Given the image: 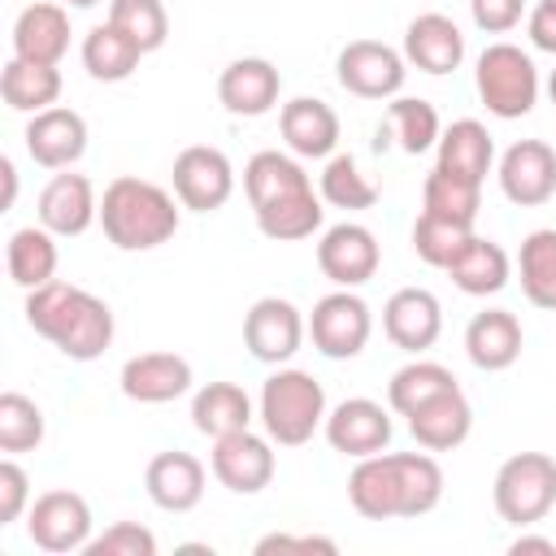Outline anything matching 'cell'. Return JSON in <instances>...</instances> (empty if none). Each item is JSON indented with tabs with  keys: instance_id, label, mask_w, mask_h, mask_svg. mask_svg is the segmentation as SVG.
<instances>
[{
	"instance_id": "cell-1",
	"label": "cell",
	"mask_w": 556,
	"mask_h": 556,
	"mask_svg": "<svg viewBox=\"0 0 556 556\" xmlns=\"http://www.w3.org/2000/svg\"><path fill=\"white\" fill-rule=\"evenodd\" d=\"M243 191H248L256 230L274 243L313 239L326 222V208H321L326 200L321 191H313V178L291 152H278V148L252 152L243 165Z\"/></svg>"
},
{
	"instance_id": "cell-2",
	"label": "cell",
	"mask_w": 556,
	"mask_h": 556,
	"mask_svg": "<svg viewBox=\"0 0 556 556\" xmlns=\"http://www.w3.org/2000/svg\"><path fill=\"white\" fill-rule=\"evenodd\" d=\"M443 500V469L421 452H374L348 473V504L369 521L426 517Z\"/></svg>"
},
{
	"instance_id": "cell-3",
	"label": "cell",
	"mask_w": 556,
	"mask_h": 556,
	"mask_svg": "<svg viewBox=\"0 0 556 556\" xmlns=\"http://www.w3.org/2000/svg\"><path fill=\"white\" fill-rule=\"evenodd\" d=\"M26 326L70 361H96L113 343V308L61 278L26 291Z\"/></svg>"
},
{
	"instance_id": "cell-4",
	"label": "cell",
	"mask_w": 556,
	"mask_h": 556,
	"mask_svg": "<svg viewBox=\"0 0 556 556\" xmlns=\"http://www.w3.org/2000/svg\"><path fill=\"white\" fill-rule=\"evenodd\" d=\"M178 195L139 174H122L100 195V230L122 252H152L178 235Z\"/></svg>"
},
{
	"instance_id": "cell-5",
	"label": "cell",
	"mask_w": 556,
	"mask_h": 556,
	"mask_svg": "<svg viewBox=\"0 0 556 556\" xmlns=\"http://www.w3.org/2000/svg\"><path fill=\"white\" fill-rule=\"evenodd\" d=\"M326 391L308 369H291L278 365L265 382H261V400H256V417L265 426V434L278 447H300L308 443L321 426H326Z\"/></svg>"
},
{
	"instance_id": "cell-6",
	"label": "cell",
	"mask_w": 556,
	"mask_h": 556,
	"mask_svg": "<svg viewBox=\"0 0 556 556\" xmlns=\"http://www.w3.org/2000/svg\"><path fill=\"white\" fill-rule=\"evenodd\" d=\"M473 87H478V100L486 104V113L500 122H517L539 104V70H534L530 52H521L508 39H495L478 52Z\"/></svg>"
},
{
	"instance_id": "cell-7",
	"label": "cell",
	"mask_w": 556,
	"mask_h": 556,
	"mask_svg": "<svg viewBox=\"0 0 556 556\" xmlns=\"http://www.w3.org/2000/svg\"><path fill=\"white\" fill-rule=\"evenodd\" d=\"M491 500L500 521L508 526H534L556 508V460L547 452H517L495 469Z\"/></svg>"
},
{
	"instance_id": "cell-8",
	"label": "cell",
	"mask_w": 556,
	"mask_h": 556,
	"mask_svg": "<svg viewBox=\"0 0 556 556\" xmlns=\"http://www.w3.org/2000/svg\"><path fill=\"white\" fill-rule=\"evenodd\" d=\"M374 334V313L352 287L326 291L308 313V339L326 361H352Z\"/></svg>"
},
{
	"instance_id": "cell-9",
	"label": "cell",
	"mask_w": 556,
	"mask_h": 556,
	"mask_svg": "<svg viewBox=\"0 0 556 556\" xmlns=\"http://www.w3.org/2000/svg\"><path fill=\"white\" fill-rule=\"evenodd\" d=\"M91 504L78 495V491H43L30 500L26 508V534L39 552H52V556H65V552H83L91 543Z\"/></svg>"
},
{
	"instance_id": "cell-10",
	"label": "cell",
	"mask_w": 556,
	"mask_h": 556,
	"mask_svg": "<svg viewBox=\"0 0 556 556\" xmlns=\"http://www.w3.org/2000/svg\"><path fill=\"white\" fill-rule=\"evenodd\" d=\"M334 78L361 100H391L408 78V61L382 39H352L334 56Z\"/></svg>"
},
{
	"instance_id": "cell-11",
	"label": "cell",
	"mask_w": 556,
	"mask_h": 556,
	"mask_svg": "<svg viewBox=\"0 0 556 556\" xmlns=\"http://www.w3.org/2000/svg\"><path fill=\"white\" fill-rule=\"evenodd\" d=\"M174 195L191 213H217L235 195V165L213 143H191L174 156Z\"/></svg>"
},
{
	"instance_id": "cell-12",
	"label": "cell",
	"mask_w": 556,
	"mask_h": 556,
	"mask_svg": "<svg viewBox=\"0 0 556 556\" xmlns=\"http://www.w3.org/2000/svg\"><path fill=\"white\" fill-rule=\"evenodd\" d=\"M208 469L213 478L235 491V495H256L274 482V439L269 434H256L252 426L248 430H235V434H222L213 439V452H208Z\"/></svg>"
},
{
	"instance_id": "cell-13",
	"label": "cell",
	"mask_w": 556,
	"mask_h": 556,
	"mask_svg": "<svg viewBox=\"0 0 556 556\" xmlns=\"http://www.w3.org/2000/svg\"><path fill=\"white\" fill-rule=\"evenodd\" d=\"M304 334H308L304 313L291 300H282V295H261L243 313V348L261 365H287L300 352Z\"/></svg>"
},
{
	"instance_id": "cell-14",
	"label": "cell",
	"mask_w": 556,
	"mask_h": 556,
	"mask_svg": "<svg viewBox=\"0 0 556 556\" xmlns=\"http://www.w3.org/2000/svg\"><path fill=\"white\" fill-rule=\"evenodd\" d=\"M382 265L378 235L361 222H334L317 239V269L334 287H365Z\"/></svg>"
},
{
	"instance_id": "cell-15",
	"label": "cell",
	"mask_w": 556,
	"mask_h": 556,
	"mask_svg": "<svg viewBox=\"0 0 556 556\" xmlns=\"http://www.w3.org/2000/svg\"><path fill=\"white\" fill-rule=\"evenodd\" d=\"M495 178L517 208H539L556 195V148L543 139H517L504 148Z\"/></svg>"
},
{
	"instance_id": "cell-16",
	"label": "cell",
	"mask_w": 556,
	"mask_h": 556,
	"mask_svg": "<svg viewBox=\"0 0 556 556\" xmlns=\"http://www.w3.org/2000/svg\"><path fill=\"white\" fill-rule=\"evenodd\" d=\"M321 430H326V443H330L334 452L352 456V460L374 456V452H387V447H391V434H395L391 408H382V404L369 400V395H352V400L334 404V408L326 413V426H321Z\"/></svg>"
},
{
	"instance_id": "cell-17",
	"label": "cell",
	"mask_w": 556,
	"mask_h": 556,
	"mask_svg": "<svg viewBox=\"0 0 556 556\" xmlns=\"http://www.w3.org/2000/svg\"><path fill=\"white\" fill-rule=\"evenodd\" d=\"M382 334L400 348V352H430L443 334V304L434 291L426 287H400L391 291V300L382 304Z\"/></svg>"
},
{
	"instance_id": "cell-18",
	"label": "cell",
	"mask_w": 556,
	"mask_h": 556,
	"mask_svg": "<svg viewBox=\"0 0 556 556\" xmlns=\"http://www.w3.org/2000/svg\"><path fill=\"white\" fill-rule=\"evenodd\" d=\"M26 152L43 169H74L87 152V122L70 104H52L43 113H30L26 122Z\"/></svg>"
},
{
	"instance_id": "cell-19",
	"label": "cell",
	"mask_w": 556,
	"mask_h": 556,
	"mask_svg": "<svg viewBox=\"0 0 556 556\" xmlns=\"http://www.w3.org/2000/svg\"><path fill=\"white\" fill-rule=\"evenodd\" d=\"M282 96V74L265 56H235L217 74V100L230 117H265Z\"/></svg>"
},
{
	"instance_id": "cell-20",
	"label": "cell",
	"mask_w": 556,
	"mask_h": 556,
	"mask_svg": "<svg viewBox=\"0 0 556 556\" xmlns=\"http://www.w3.org/2000/svg\"><path fill=\"white\" fill-rule=\"evenodd\" d=\"M91 222H100V200L91 178L74 169H56L39 191V226H48L56 239H74Z\"/></svg>"
},
{
	"instance_id": "cell-21",
	"label": "cell",
	"mask_w": 556,
	"mask_h": 556,
	"mask_svg": "<svg viewBox=\"0 0 556 556\" xmlns=\"http://www.w3.org/2000/svg\"><path fill=\"white\" fill-rule=\"evenodd\" d=\"M117 382H122V395L135 404H169L191 391L195 374H191V361L178 352H139L122 365Z\"/></svg>"
},
{
	"instance_id": "cell-22",
	"label": "cell",
	"mask_w": 556,
	"mask_h": 556,
	"mask_svg": "<svg viewBox=\"0 0 556 556\" xmlns=\"http://www.w3.org/2000/svg\"><path fill=\"white\" fill-rule=\"evenodd\" d=\"M278 130H282V143L291 148V156H300V161H321V156H334V148H339V113L317 96L287 100L278 109Z\"/></svg>"
},
{
	"instance_id": "cell-23",
	"label": "cell",
	"mask_w": 556,
	"mask_h": 556,
	"mask_svg": "<svg viewBox=\"0 0 556 556\" xmlns=\"http://www.w3.org/2000/svg\"><path fill=\"white\" fill-rule=\"evenodd\" d=\"M204 482H208V469L191 452H156L143 469L148 500L161 513H191L204 500Z\"/></svg>"
},
{
	"instance_id": "cell-24",
	"label": "cell",
	"mask_w": 556,
	"mask_h": 556,
	"mask_svg": "<svg viewBox=\"0 0 556 556\" xmlns=\"http://www.w3.org/2000/svg\"><path fill=\"white\" fill-rule=\"evenodd\" d=\"M521 348H526V330H521L517 313H508V308H482L465 326V356L482 374L513 369L517 356H521Z\"/></svg>"
},
{
	"instance_id": "cell-25",
	"label": "cell",
	"mask_w": 556,
	"mask_h": 556,
	"mask_svg": "<svg viewBox=\"0 0 556 556\" xmlns=\"http://www.w3.org/2000/svg\"><path fill=\"white\" fill-rule=\"evenodd\" d=\"M404 61L421 74H452L465 61V35L447 13H417L404 26Z\"/></svg>"
},
{
	"instance_id": "cell-26",
	"label": "cell",
	"mask_w": 556,
	"mask_h": 556,
	"mask_svg": "<svg viewBox=\"0 0 556 556\" xmlns=\"http://www.w3.org/2000/svg\"><path fill=\"white\" fill-rule=\"evenodd\" d=\"M404 421H408V434L417 439V447H426V452H452L473 430V404L465 400L460 387H452V391L417 404Z\"/></svg>"
},
{
	"instance_id": "cell-27",
	"label": "cell",
	"mask_w": 556,
	"mask_h": 556,
	"mask_svg": "<svg viewBox=\"0 0 556 556\" xmlns=\"http://www.w3.org/2000/svg\"><path fill=\"white\" fill-rule=\"evenodd\" d=\"M65 52H70V9L52 0L26 4L13 22V56L61 65Z\"/></svg>"
},
{
	"instance_id": "cell-28",
	"label": "cell",
	"mask_w": 556,
	"mask_h": 556,
	"mask_svg": "<svg viewBox=\"0 0 556 556\" xmlns=\"http://www.w3.org/2000/svg\"><path fill=\"white\" fill-rule=\"evenodd\" d=\"M434 148H439L434 165H443L452 174H465L473 182H486V174L495 165V139H491V130L478 117H460V122L443 126Z\"/></svg>"
},
{
	"instance_id": "cell-29",
	"label": "cell",
	"mask_w": 556,
	"mask_h": 556,
	"mask_svg": "<svg viewBox=\"0 0 556 556\" xmlns=\"http://www.w3.org/2000/svg\"><path fill=\"white\" fill-rule=\"evenodd\" d=\"M439 135H443V122H439V109L430 100H421V96H391L387 122L378 126V148L387 139H395L408 156H421V152H430L439 143Z\"/></svg>"
},
{
	"instance_id": "cell-30",
	"label": "cell",
	"mask_w": 556,
	"mask_h": 556,
	"mask_svg": "<svg viewBox=\"0 0 556 556\" xmlns=\"http://www.w3.org/2000/svg\"><path fill=\"white\" fill-rule=\"evenodd\" d=\"M452 282L465 291V295H495L508 287L513 278V261L508 252L495 243V239H482V235H469V243L456 252V261L447 265Z\"/></svg>"
},
{
	"instance_id": "cell-31",
	"label": "cell",
	"mask_w": 556,
	"mask_h": 556,
	"mask_svg": "<svg viewBox=\"0 0 556 556\" xmlns=\"http://www.w3.org/2000/svg\"><path fill=\"white\" fill-rule=\"evenodd\" d=\"M191 426L208 439L248 430L252 426V395L239 382H204L191 395Z\"/></svg>"
},
{
	"instance_id": "cell-32",
	"label": "cell",
	"mask_w": 556,
	"mask_h": 556,
	"mask_svg": "<svg viewBox=\"0 0 556 556\" xmlns=\"http://www.w3.org/2000/svg\"><path fill=\"white\" fill-rule=\"evenodd\" d=\"M0 96L13 113H43L61 96V70L26 56H9L0 70Z\"/></svg>"
},
{
	"instance_id": "cell-33",
	"label": "cell",
	"mask_w": 556,
	"mask_h": 556,
	"mask_svg": "<svg viewBox=\"0 0 556 556\" xmlns=\"http://www.w3.org/2000/svg\"><path fill=\"white\" fill-rule=\"evenodd\" d=\"M143 56L148 52L126 30H117L113 22H100V26H91L83 35V70L96 83H122V78H130Z\"/></svg>"
},
{
	"instance_id": "cell-34",
	"label": "cell",
	"mask_w": 556,
	"mask_h": 556,
	"mask_svg": "<svg viewBox=\"0 0 556 556\" xmlns=\"http://www.w3.org/2000/svg\"><path fill=\"white\" fill-rule=\"evenodd\" d=\"M4 261H9V278L22 287V291H35L43 282L56 278V235L48 226H22L9 235V248H4Z\"/></svg>"
},
{
	"instance_id": "cell-35",
	"label": "cell",
	"mask_w": 556,
	"mask_h": 556,
	"mask_svg": "<svg viewBox=\"0 0 556 556\" xmlns=\"http://www.w3.org/2000/svg\"><path fill=\"white\" fill-rule=\"evenodd\" d=\"M517 274H521V291L534 308H552L556 313V226H539L521 239L517 252Z\"/></svg>"
},
{
	"instance_id": "cell-36",
	"label": "cell",
	"mask_w": 556,
	"mask_h": 556,
	"mask_svg": "<svg viewBox=\"0 0 556 556\" xmlns=\"http://www.w3.org/2000/svg\"><path fill=\"white\" fill-rule=\"evenodd\" d=\"M452 387H460V382H456V374L447 365L417 356V361H408V365H400L391 374V382H387V408L400 413V417H408L417 404H426V400H434V395H443Z\"/></svg>"
},
{
	"instance_id": "cell-37",
	"label": "cell",
	"mask_w": 556,
	"mask_h": 556,
	"mask_svg": "<svg viewBox=\"0 0 556 556\" xmlns=\"http://www.w3.org/2000/svg\"><path fill=\"white\" fill-rule=\"evenodd\" d=\"M421 208L473 226V222H478V208H482V182L434 165V169L426 174V182H421Z\"/></svg>"
},
{
	"instance_id": "cell-38",
	"label": "cell",
	"mask_w": 556,
	"mask_h": 556,
	"mask_svg": "<svg viewBox=\"0 0 556 556\" xmlns=\"http://www.w3.org/2000/svg\"><path fill=\"white\" fill-rule=\"evenodd\" d=\"M317 191L330 208H348V213H361V208H374L378 204V187L361 174L356 156L352 152H334L326 156V169L317 178Z\"/></svg>"
},
{
	"instance_id": "cell-39",
	"label": "cell",
	"mask_w": 556,
	"mask_h": 556,
	"mask_svg": "<svg viewBox=\"0 0 556 556\" xmlns=\"http://www.w3.org/2000/svg\"><path fill=\"white\" fill-rule=\"evenodd\" d=\"M469 235H473V226H465V222H452V217H439V213H426V208H421V217L413 222V252H417L426 265L447 269V265L456 261V252L469 243Z\"/></svg>"
},
{
	"instance_id": "cell-40",
	"label": "cell",
	"mask_w": 556,
	"mask_h": 556,
	"mask_svg": "<svg viewBox=\"0 0 556 556\" xmlns=\"http://www.w3.org/2000/svg\"><path fill=\"white\" fill-rule=\"evenodd\" d=\"M39 443H43V408L22 391H4L0 395V452L17 456V452H35Z\"/></svg>"
},
{
	"instance_id": "cell-41",
	"label": "cell",
	"mask_w": 556,
	"mask_h": 556,
	"mask_svg": "<svg viewBox=\"0 0 556 556\" xmlns=\"http://www.w3.org/2000/svg\"><path fill=\"white\" fill-rule=\"evenodd\" d=\"M109 22L126 30L143 52H156L169 39L165 0H109Z\"/></svg>"
},
{
	"instance_id": "cell-42",
	"label": "cell",
	"mask_w": 556,
	"mask_h": 556,
	"mask_svg": "<svg viewBox=\"0 0 556 556\" xmlns=\"http://www.w3.org/2000/svg\"><path fill=\"white\" fill-rule=\"evenodd\" d=\"M83 552L87 556H156V534L148 526H139V521H113Z\"/></svg>"
},
{
	"instance_id": "cell-43",
	"label": "cell",
	"mask_w": 556,
	"mask_h": 556,
	"mask_svg": "<svg viewBox=\"0 0 556 556\" xmlns=\"http://www.w3.org/2000/svg\"><path fill=\"white\" fill-rule=\"evenodd\" d=\"M26 508H30V478L13 456H4L0 460V526L17 521Z\"/></svg>"
},
{
	"instance_id": "cell-44",
	"label": "cell",
	"mask_w": 556,
	"mask_h": 556,
	"mask_svg": "<svg viewBox=\"0 0 556 556\" xmlns=\"http://www.w3.org/2000/svg\"><path fill=\"white\" fill-rule=\"evenodd\" d=\"M473 26L486 35H508L526 17V0H469Z\"/></svg>"
},
{
	"instance_id": "cell-45",
	"label": "cell",
	"mask_w": 556,
	"mask_h": 556,
	"mask_svg": "<svg viewBox=\"0 0 556 556\" xmlns=\"http://www.w3.org/2000/svg\"><path fill=\"white\" fill-rule=\"evenodd\" d=\"M526 35L539 52H552L556 56V0H539L526 17Z\"/></svg>"
},
{
	"instance_id": "cell-46",
	"label": "cell",
	"mask_w": 556,
	"mask_h": 556,
	"mask_svg": "<svg viewBox=\"0 0 556 556\" xmlns=\"http://www.w3.org/2000/svg\"><path fill=\"white\" fill-rule=\"evenodd\" d=\"M256 552L261 556H269V552H334V543L317 539V534H265L256 543Z\"/></svg>"
},
{
	"instance_id": "cell-47",
	"label": "cell",
	"mask_w": 556,
	"mask_h": 556,
	"mask_svg": "<svg viewBox=\"0 0 556 556\" xmlns=\"http://www.w3.org/2000/svg\"><path fill=\"white\" fill-rule=\"evenodd\" d=\"M508 552H513V556H526V552H539V556H556V543H552V539H543V534H517V539L508 543Z\"/></svg>"
},
{
	"instance_id": "cell-48",
	"label": "cell",
	"mask_w": 556,
	"mask_h": 556,
	"mask_svg": "<svg viewBox=\"0 0 556 556\" xmlns=\"http://www.w3.org/2000/svg\"><path fill=\"white\" fill-rule=\"evenodd\" d=\"M0 174H4V208H9V204H13V191H17V169H13L9 156L0 161Z\"/></svg>"
},
{
	"instance_id": "cell-49",
	"label": "cell",
	"mask_w": 556,
	"mask_h": 556,
	"mask_svg": "<svg viewBox=\"0 0 556 556\" xmlns=\"http://www.w3.org/2000/svg\"><path fill=\"white\" fill-rule=\"evenodd\" d=\"M56 4H65V9H91V4H100V0H56Z\"/></svg>"
},
{
	"instance_id": "cell-50",
	"label": "cell",
	"mask_w": 556,
	"mask_h": 556,
	"mask_svg": "<svg viewBox=\"0 0 556 556\" xmlns=\"http://www.w3.org/2000/svg\"><path fill=\"white\" fill-rule=\"evenodd\" d=\"M547 96H552V104H556V70L547 74Z\"/></svg>"
}]
</instances>
